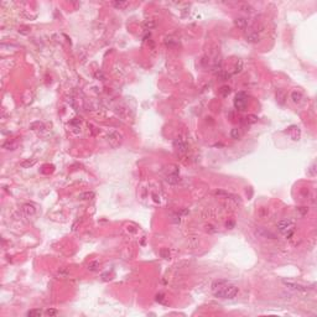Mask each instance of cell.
I'll use <instances>...</instances> for the list:
<instances>
[{
	"instance_id": "obj_14",
	"label": "cell",
	"mask_w": 317,
	"mask_h": 317,
	"mask_svg": "<svg viewBox=\"0 0 317 317\" xmlns=\"http://www.w3.org/2000/svg\"><path fill=\"white\" fill-rule=\"evenodd\" d=\"M166 181H167V182H169V183L176 185V183H179V182H180V177L177 176L176 173H172V175H169V176H167Z\"/></svg>"
},
{
	"instance_id": "obj_12",
	"label": "cell",
	"mask_w": 317,
	"mask_h": 317,
	"mask_svg": "<svg viewBox=\"0 0 317 317\" xmlns=\"http://www.w3.org/2000/svg\"><path fill=\"white\" fill-rule=\"evenodd\" d=\"M23 209L27 216H32V214H35V212H36V208H35L32 204H25Z\"/></svg>"
},
{
	"instance_id": "obj_24",
	"label": "cell",
	"mask_w": 317,
	"mask_h": 317,
	"mask_svg": "<svg viewBox=\"0 0 317 317\" xmlns=\"http://www.w3.org/2000/svg\"><path fill=\"white\" fill-rule=\"evenodd\" d=\"M239 8H240L242 10H244V11H249V13H251L253 10H254V9H253V6H250L249 4H240Z\"/></svg>"
},
{
	"instance_id": "obj_3",
	"label": "cell",
	"mask_w": 317,
	"mask_h": 317,
	"mask_svg": "<svg viewBox=\"0 0 317 317\" xmlns=\"http://www.w3.org/2000/svg\"><path fill=\"white\" fill-rule=\"evenodd\" d=\"M107 140L112 148H116L123 142V134L116 130H112L107 135Z\"/></svg>"
},
{
	"instance_id": "obj_25",
	"label": "cell",
	"mask_w": 317,
	"mask_h": 317,
	"mask_svg": "<svg viewBox=\"0 0 317 317\" xmlns=\"http://www.w3.org/2000/svg\"><path fill=\"white\" fill-rule=\"evenodd\" d=\"M216 195L217 196H223V197H233L230 193H228V192H224V191H216Z\"/></svg>"
},
{
	"instance_id": "obj_2",
	"label": "cell",
	"mask_w": 317,
	"mask_h": 317,
	"mask_svg": "<svg viewBox=\"0 0 317 317\" xmlns=\"http://www.w3.org/2000/svg\"><path fill=\"white\" fill-rule=\"evenodd\" d=\"M294 226H295V222L293 219H283L277 223V230L280 233H283L287 237H291L294 233Z\"/></svg>"
},
{
	"instance_id": "obj_10",
	"label": "cell",
	"mask_w": 317,
	"mask_h": 317,
	"mask_svg": "<svg viewBox=\"0 0 317 317\" xmlns=\"http://www.w3.org/2000/svg\"><path fill=\"white\" fill-rule=\"evenodd\" d=\"M234 24H236V26L238 28L244 30V28L247 27V25H248V21H247V19H244V17H237V19L234 20Z\"/></svg>"
},
{
	"instance_id": "obj_7",
	"label": "cell",
	"mask_w": 317,
	"mask_h": 317,
	"mask_svg": "<svg viewBox=\"0 0 317 317\" xmlns=\"http://www.w3.org/2000/svg\"><path fill=\"white\" fill-rule=\"evenodd\" d=\"M173 146L181 152H185L187 150V144L183 140H181V139H176V140L173 141Z\"/></svg>"
},
{
	"instance_id": "obj_30",
	"label": "cell",
	"mask_w": 317,
	"mask_h": 317,
	"mask_svg": "<svg viewBox=\"0 0 317 317\" xmlns=\"http://www.w3.org/2000/svg\"><path fill=\"white\" fill-rule=\"evenodd\" d=\"M95 77H97L98 79L101 78V81H104V76H103L102 72H95Z\"/></svg>"
},
{
	"instance_id": "obj_27",
	"label": "cell",
	"mask_w": 317,
	"mask_h": 317,
	"mask_svg": "<svg viewBox=\"0 0 317 317\" xmlns=\"http://www.w3.org/2000/svg\"><path fill=\"white\" fill-rule=\"evenodd\" d=\"M144 26H145L146 30H150V28H152V27L155 26V23H154V21H146V23L144 24Z\"/></svg>"
},
{
	"instance_id": "obj_32",
	"label": "cell",
	"mask_w": 317,
	"mask_h": 317,
	"mask_svg": "<svg viewBox=\"0 0 317 317\" xmlns=\"http://www.w3.org/2000/svg\"><path fill=\"white\" fill-rule=\"evenodd\" d=\"M227 228H229V229H232V228L234 227V222H232V220H229V222H227Z\"/></svg>"
},
{
	"instance_id": "obj_18",
	"label": "cell",
	"mask_w": 317,
	"mask_h": 317,
	"mask_svg": "<svg viewBox=\"0 0 317 317\" xmlns=\"http://www.w3.org/2000/svg\"><path fill=\"white\" fill-rule=\"evenodd\" d=\"M30 128H31L32 130H42V129H45L44 124L40 123V122H35V123H32V124L30 125Z\"/></svg>"
},
{
	"instance_id": "obj_5",
	"label": "cell",
	"mask_w": 317,
	"mask_h": 317,
	"mask_svg": "<svg viewBox=\"0 0 317 317\" xmlns=\"http://www.w3.org/2000/svg\"><path fill=\"white\" fill-rule=\"evenodd\" d=\"M283 284L285 285L286 287H289L291 290H296V291H301V293H305L307 291V287L304 286L301 284H297V283H294V281H289V280H283Z\"/></svg>"
},
{
	"instance_id": "obj_23",
	"label": "cell",
	"mask_w": 317,
	"mask_h": 317,
	"mask_svg": "<svg viewBox=\"0 0 317 317\" xmlns=\"http://www.w3.org/2000/svg\"><path fill=\"white\" fill-rule=\"evenodd\" d=\"M160 255H161L163 259H170V251H169V249H161V250H160Z\"/></svg>"
},
{
	"instance_id": "obj_20",
	"label": "cell",
	"mask_w": 317,
	"mask_h": 317,
	"mask_svg": "<svg viewBox=\"0 0 317 317\" xmlns=\"http://www.w3.org/2000/svg\"><path fill=\"white\" fill-rule=\"evenodd\" d=\"M245 120H247V123H249V124H254V123L258 122V116L250 114V115H248L247 118H245Z\"/></svg>"
},
{
	"instance_id": "obj_1",
	"label": "cell",
	"mask_w": 317,
	"mask_h": 317,
	"mask_svg": "<svg viewBox=\"0 0 317 317\" xmlns=\"http://www.w3.org/2000/svg\"><path fill=\"white\" fill-rule=\"evenodd\" d=\"M212 290L216 297L219 298H234L239 293V289L234 285H229L226 281H216L212 285Z\"/></svg>"
},
{
	"instance_id": "obj_6",
	"label": "cell",
	"mask_w": 317,
	"mask_h": 317,
	"mask_svg": "<svg viewBox=\"0 0 317 317\" xmlns=\"http://www.w3.org/2000/svg\"><path fill=\"white\" fill-rule=\"evenodd\" d=\"M286 134H289L290 136H291V139L297 140V139L300 138V135H301V131H300V129H298L297 126H290V128H287Z\"/></svg>"
},
{
	"instance_id": "obj_4",
	"label": "cell",
	"mask_w": 317,
	"mask_h": 317,
	"mask_svg": "<svg viewBox=\"0 0 317 317\" xmlns=\"http://www.w3.org/2000/svg\"><path fill=\"white\" fill-rule=\"evenodd\" d=\"M234 105H236L237 109L239 110H244L245 107H247V95L243 92L238 93L236 95V101H234Z\"/></svg>"
},
{
	"instance_id": "obj_13",
	"label": "cell",
	"mask_w": 317,
	"mask_h": 317,
	"mask_svg": "<svg viewBox=\"0 0 317 317\" xmlns=\"http://www.w3.org/2000/svg\"><path fill=\"white\" fill-rule=\"evenodd\" d=\"M247 41L250 42V44H255V42L259 41V35L255 32H250L247 35Z\"/></svg>"
},
{
	"instance_id": "obj_8",
	"label": "cell",
	"mask_w": 317,
	"mask_h": 317,
	"mask_svg": "<svg viewBox=\"0 0 317 317\" xmlns=\"http://www.w3.org/2000/svg\"><path fill=\"white\" fill-rule=\"evenodd\" d=\"M95 193L93 191H85V192H82V193L78 195V198L82 199V201H91V199L94 198Z\"/></svg>"
},
{
	"instance_id": "obj_28",
	"label": "cell",
	"mask_w": 317,
	"mask_h": 317,
	"mask_svg": "<svg viewBox=\"0 0 317 317\" xmlns=\"http://www.w3.org/2000/svg\"><path fill=\"white\" fill-rule=\"evenodd\" d=\"M219 76H220V78H222L223 81H227L228 78L230 77V74H229V73H227V72H222V73L219 74Z\"/></svg>"
},
{
	"instance_id": "obj_22",
	"label": "cell",
	"mask_w": 317,
	"mask_h": 317,
	"mask_svg": "<svg viewBox=\"0 0 317 317\" xmlns=\"http://www.w3.org/2000/svg\"><path fill=\"white\" fill-rule=\"evenodd\" d=\"M230 136H232V139H239V136H240V133H239V130L237 129V128H234V129H232V131H230Z\"/></svg>"
},
{
	"instance_id": "obj_33",
	"label": "cell",
	"mask_w": 317,
	"mask_h": 317,
	"mask_svg": "<svg viewBox=\"0 0 317 317\" xmlns=\"http://www.w3.org/2000/svg\"><path fill=\"white\" fill-rule=\"evenodd\" d=\"M298 211H300L302 214H305V213H307V208H305V207H300L298 208Z\"/></svg>"
},
{
	"instance_id": "obj_11",
	"label": "cell",
	"mask_w": 317,
	"mask_h": 317,
	"mask_svg": "<svg viewBox=\"0 0 317 317\" xmlns=\"http://www.w3.org/2000/svg\"><path fill=\"white\" fill-rule=\"evenodd\" d=\"M256 233H258L259 236H261V237H270V239H275V236H274L271 232L263 229V228H259V229H256Z\"/></svg>"
},
{
	"instance_id": "obj_34",
	"label": "cell",
	"mask_w": 317,
	"mask_h": 317,
	"mask_svg": "<svg viewBox=\"0 0 317 317\" xmlns=\"http://www.w3.org/2000/svg\"><path fill=\"white\" fill-rule=\"evenodd\" d=\"M208 230H209V232H212V233H214V232H216V229H213V227H212V226H209V227L207 226V232H208Z\"/></svg>"
},
{
	"instance_id": "obj_21",
	"label": "cell",
	"mask_w": 317,
	"mask_h": 317,
	"mask_svg": "<svg viewBox=\"0 0 317 317\" xmlns=\"http://www.w3.org/2000/svg\"><path fill=\"white\" fill-rule=\"evenodd\" d=\"M229 93H230V88L228 87V85H223V87L220 88V94H222L223 97H227Z\"/></svg>"
},
{
	"instance_id": "obj_29",
	"label": "cell",
	"mask_w": 317,
	"mask_h": 317,
	"mask_svg": "<svg viewBox=\"0 0 317 317\" xmlns=\"http://www.w3.org/2000/svg\"><path fill=\"white\" fill-rule=\"evenodd\" d=\"M163 295L162 294H159V295H156V301L158 302H163Z\"/></svg>"
},
{
	"instance_id": "obj_19",
	"label": "cell",
	"mask_w": 317,
	"mask_h": 317,
	"mask_svg": "<svg viewBox=\"0 0 317 317\" xmlns=\"http://www.w3.org/2000/svg\"><path fill=\"white\" fill-rule=\"evenodd\" d=\"M98 268H99L98 261H91L89 264H88V270H89V271H95Z\"/></svg>"
},
{
	"instance_id": "obj_26",
	"label": "cell",
	"mask_w": 317,
	"mask_h": 317,
	"mask_svg": "<svg viewBox=\"0 0 317 317\" xmlns=\"http://www.w3.org/2000/svg\"><path fill=\"white\" fill-rule=\"evenodd\" d=\"M57 313H58V311L55 310V308H48L47 311H46V315H47V316H56Z\"/></svg>"
},
{
	"instance_id": "obj_15",
	"label": "cell",
	"mask_w": 317,
	"mask_h": 317,
	"mask_svg": "<svg viewBox=\"0 0 317 317\" xmlns=\"http://www.w3.org/2000/svg\"><path fill=\"white\" fill-rule=\"evenodd\" d=\"M35 163H36V159H28V160H25V161H23L20 163L21 165V167H25V169H28V167H31V166H34Z\"/></svg>"
},
{
	"instance_id": "obj_17",
	"label": "cell",
	"mask_w": 317,
	"mask_h": 317,
	"mask_svg": "<svg viewBox=\"0 0 317 317\" xmlns=\"http://www.w3.org/2000/svg\"><path fill=\"white\" fill-rule=\"evenodd\" d=\"M41 315H42V311L38 308L30 310V311H27V313H26V316H28V317H40Z\"/></svg>"
},
{
	"instance_id": "obj_31",
	"label": "cell",
	"mask_w": 317,
	"mask_h": 317,
	"mask_svg": "<svg viewBox=\"0 0 317 317\" xmlns=\"http://www.w3.org/2000/svg\"><path fill=\"white\" fill-rule=\"evenodd\" d=\"M310 173H311L312 176H315L316 175V171H315V163H313V165L310 167Z\"/></svg>"
},
{
	"instance_id": "obj_16",
	"label": "cell",
	"mask_w": 317,
	"mask_h": 317,
	"mask_svg": "<svg viewBox=\"0 0 317 317\" xmlns=\"http://www.w3.org/2000/svg\"><path fill=\"white\" fill-rule=\"evenodd\" d=\"M112 4H113L114 8L119 9V10H122V9H125L126 6L129 5V3H128V1H113Z\"/></svg>"
},
{
	"instance_id": "obj_9",
	"label": "cell",
	"mask_w": 317,
	"mask_h": 317,
	"mask_svg": "<svg viewBox=\"0 0 317 317\" xmlns=\"http://www.w3.org/2000/svg\"><path fill=\"white\" fill-rule=\"evenodd\" d=\"M291 99H293V102L295 103V104H300V103L302 102V99H304V95H302L301 92L294 91L293 93H291Z\"/></svg>"
}]
</instances>
